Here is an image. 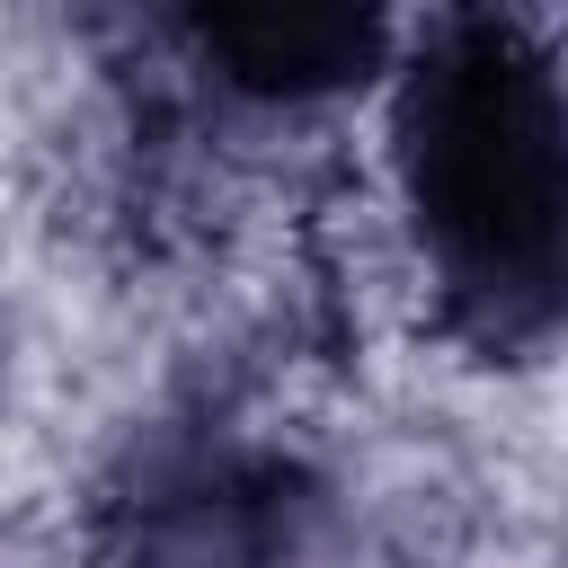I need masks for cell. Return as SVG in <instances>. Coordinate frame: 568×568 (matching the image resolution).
<instances>
[{
  "label": "cell",
  "mask_w": 568,
  "mask_h": 568,
  "mask_svg": "<svg viewBox=\"0 0 568 568\" xmlns=\"http://www.w3.org/2000/svg\"><path fill=\"white\" fill-rule=\"evenodd\" d=\"M390 169L444 320L515 355L568 328V71L524 18H435L390 71Z\"/></svg>",
  "instance_id": "6da1fadb"
},
{
  "label": "cell",
  "mask_w": 568,
  "mask_h": 568,
  "mask_svg": "<svg viewBox=\"0 0 568 568\" xmlns=\"http://www.w3.org/2000/svg\"><path fill=\"white\" fill-rule=\"evenodd\" d=\"M204 80L257 106H311L337 89H364L390 62V18L373 9H320V0H213L178 18Z\"/></svg>",
  "instance_id": "3957f363"
},
{
  "label": "cell",
  "mask_w": 568,
  "mask_h": 568,
  "mask_svg": "<svg viewBox=\"0 0 568 568\" xmlns=\"http://www.w3.org/2000/svg\"><path fill=\"white\" fill-rule=\"evenodd\" d=\"M302 497L293 470L231 435H186L133 462L106 497L98 568H293Z\"/></svg>",
  "instance_id": "7a4b0ae2"
}]
</instances>
